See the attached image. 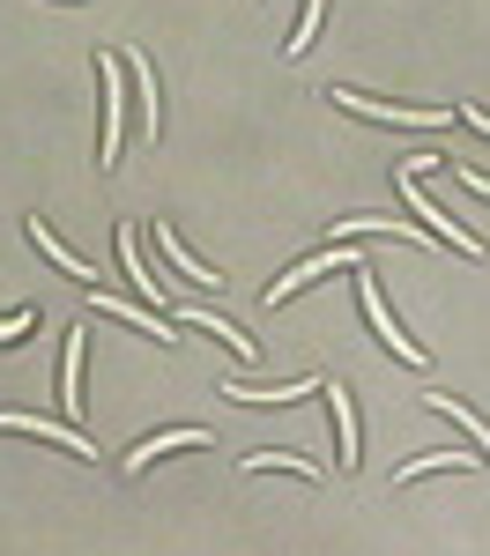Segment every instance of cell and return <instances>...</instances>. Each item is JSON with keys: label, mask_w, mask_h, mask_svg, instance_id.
Listing matches in <instances>:
<instances>
[{"label": "cell", "mask_w": 490, "mask_h": 556, "mask_svg": "<svg viewBox=\"0 0 490 556\" xmlns=\"http://www.w3.org/2000/svg\"><path fill=\"white\" fill-rule=\"evenodd\" d=\"M104 67V141H97V156H104V172L120 164V141H127V89H120V75H127V60H97Z\"/></svg>", "instance_id": "6da1fadb"}, {"label": "cell", "mask_w": 490, "mask_h": 556, "mask_svg": "<svg viewBox=\"0 0 490 556\" xmlns=\"http://www.w3.org/2000/svg\"><path fill=\"white\" fill-rule=\"evenodd\" d=\"M335 104L342 112H364V119H387V127H439L453 112H401V104H372V97H356V89H335Z\"/></svg>", "instance_id": "7a4b0ae2"}, {"label": "cell", "mask_w": 490, "mask_h": 556, "mask_svg": "<svg viewBox=\"0 0 490 556\" xmlns=\"http://www.w3.org/2000/svg\"><path fill=\"white\" fill-rule=\"evenodd\" d=\"M356 298H364V319H372V327H379V334L394 342V356H401V364H431V356H424V349H416V342H409V334L394 327V319H387V304H379V290H372V275L356 282Z\"/></svg>", "instance_id": "3957f363"}, {"label": "cell", "mask_w": 490, "mask_h": 556, "mask_svg": "<svg viewBox=\"0 0 490 556\" xmlns=\"http://www.w3.org/2000/svg\"><path fill=\"white\" fill-rule=\"evenodd\" d=\"M0 430H38V438H52V445H75V453H97V445H89L83 430H67V424H52V416H15V408H0Z\"/></svg>", "instance_id": "277c9868"}, {"label": "cell", "mask_w": 490, "mask_h": 556, "mask_svg": "<svg viewBox=\"0 0 490 556\" xmlns=\"http://www.w3.org/2000/svg\"><path fill=\"white\" fill-rule=\"evenodd\" d=\"M172 445H209V430H164V438H149L141 453H127V475H141L156 453H172Z\"/></svg>", "instance_id": "5b68a950"}, {"label": "cell", "mask_w": 490, "mask_h": 556, "mask_svg": "<svg viewBox=\"0 0 490 556\" xmlns=\"http://www.w3.org/2000/svg\"><path fill=\"white\" fill-rule=\"evenodd\" d=\"M60 386H67V416H83V327H67V371H60Z\"/></svg>", "instance_id": "8992f818"}, {"label": "cell", "mask_w": 490, "mask_h": 556, "mask_svg": "<svg viewBox=\"0 0 490 556\" xmlns=\"http://www.w3.org/2000/svg\"><path fill=\"white\" fill-rule=\"evenodd\" d=\"M193 327H209V334H216V342H230V349H238V356H246V364H253V342H246V334H238V327H223L216 312H193Z\"/></svg>", "instance_id": "52a82bcc"}, {"label": "cell", "mask_w": 490, "mask_h": 556, "mask_svg": "<svg viewBox=\"0 0 490 556\" xmlns=\"http://www.w3.org/2000/svg\"><path fill=\"white\" fill-rule=\"evenodd\" d=\"M253 468H290V475H312V460L305 453H246V475Z\"/></svg>", "instance_id": "ba28073f"}, {"label": "cell", "mask_w": 490, "mask_h": 556, "mask_svg": "<svg viewBox=\"0 0 490 556\" xmlns=\"http://www.w3.org/2000/svg\"><path fill=\"white\" fill-rule=\"evenodd\" d=\"M97 312H120V319H134V327H149V334H172V327H164V319H141V312H127V298H104V290H97Z\"/></svg>", "instance_id": "9c48e42d"}, {"label": "cell", "mask_w": 490, "mask_h": 556, "mask_svg": "<svg viewBox=\"0 0 490 556\" xmlns=\"http://www.w3.org/2000/svg\"><path fill=\"white\" fill-rule=\"evenodd\" d=\"M312 30H319V0H305V23H298V30H290V60H305Z\"/></svg>", "instance_id": "30bf717a"}, {"label": "cell", "mask_w": 490, "mask_h": 556, "mask_svg": "<svg viewBox=\"0 0 490 556\" xmlns=\"http://www.w3.org/2000/svg\"><path fill=\"white\" fill-rule=\"evenodd\" d=\"M453 178H461L468 193H483V201H490V172H453Z\"/></svg>", "instance_id": "8fae6325"}, {"label": "cell", "mask_w": 490, "mask_h": 556, "mask_svg": "<svg viewBox=\"0 0 490 556\" xmlns=\"http://www.w3.org/2000/svg\"><path fill=\"white\" fill-rule=\"evenodd\" d=\"M461 119H468V127H483V134H490V119H483V112H461Z\"/></svg>", "instance_id": "7c38bea8"}]
</instances>
